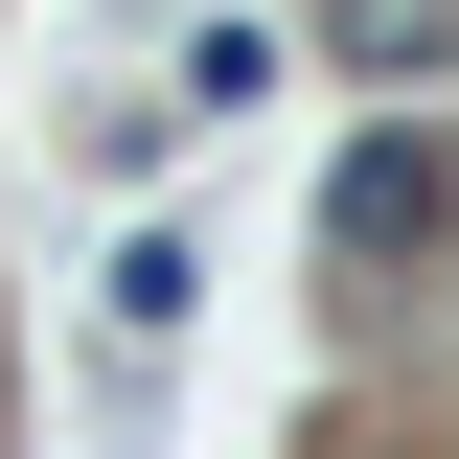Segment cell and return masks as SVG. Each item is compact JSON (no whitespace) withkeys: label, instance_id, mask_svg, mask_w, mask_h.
Returning <instances> with one entry per match:
<instances>
[{"label":"cell","instance_id":"obj_2","mask_svg":"<svg viewBox=\"0 0 459 459\" xmlns=\"http://www.w3.org/2000/svg\"><path fill=\"white\" fill-rule=\"evenodd\" d=\"M344 69H459V0H322Z\"/></svg>","mask_w":459,"mask_h":459},{"label":"cell","instance_id":"obj_1","mask_svg":"<svg viewBox=\"0 0 459 459\" xmlns=\"http://www.w3.org/2000/svg\"><path fill=\"white\" fill-rule=\"evenodd\" d=\"M437 207H459V184H437V138H368V161L322 184V253H437Z\"/></svg>","mask_w":459,"mask_h":459},{"label":"cell","instance_id":"obj_3","mask_svg":"<svg viewBox=\"0 0 459 459\" xmlns=\"http://www.w3.org/2000/svg\"><path fill=\"white\" fill-rule=\"evenodd\" d=\"M184 299H207V253H184V230H138V253H115V344H184Z\"/></svg>","mask_w":459,"mask_h":459}]
</instances>
